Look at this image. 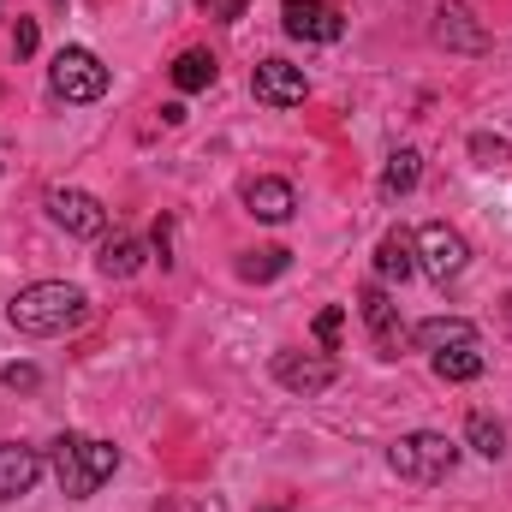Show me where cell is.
<instances>
[{
  "instance_id": "5bb4252c",
  "label": "cell",
  "mask_w": 512,
  "mask_h": 512,
  "mask_svg": "<svg viewBox=\"0 0 512 512\" xmlns=\"http://www.w3.org/2000/svg\"><path fill=\"white\" fill-rule=\"evenodd\" d=\"M358 304H364V322H370V334H376V352H382V358H399V340H405V334H399L393 298H387L382 286H364V298H358Z\"/></svg>"
},
{
  "instance_id": "44dd1931",
  "label": "cell",
  "mask_w": 512,
  "mask_h": 512,
  "mask_svg": "<svg viewBox=\"0 0 512 512\" xmlns=\"http://www.w3.org/2000/svg\"><path fill=\"white\" fill-rule=\"evenodd\" d=\"M286 262H292L286 251H251V256H239V274L245 280H274V274H286Z\"/></svg>"
},
{
  "instance_id": "484cf974",
  "label": "cell",
  "mask_w": 512,
  "mask_h": 512,
  "mask_svg": "<svg viewBox=\"0 0 512 512\" xmlns=\"http://www.w3.org/2000/svg\"><path fill=\"white\" fill-rule=\"evenodd\" d=\"M197 6H203L209 18H221V24H233V18H245V6H251V0H197Z\"/></svg>"
},
{
  "instance_id": "d6986e66",
  "label": "cell",
  "mask_w": 512,
  "mask_h": 512,
  "mask_svg": "<svg viewBox=\"0 0 512 512\" xmlns=\"http://www.w3.org/2000/svg\"><path fill=\"white\" fill-rule=\"evenodd\" d=\"M96 268H102L108 280H131V274L143 268V245L120 233V239H108V245H102V256H96Z\"/></svg>"
},
{
  "instance_id": "83f0119b",
  "label": "cell",
  "mask_w": 512,
  "mask_h": 512,
  "mask_svg": "<svg viewBox=\"0 0 512 512\" xmlns=\"http://www.w3.org/2000/svg\"><path fill=\"white\" fill-rule=\"evenodd\" d=\"M155 251H161V268L173 262V221H167V215L155 221Z\"/></svg>"
},
{
  "instance_id": "ba28073f",
  "label": "cell",
  "mask_w": 512,
  "mask_h": 512,
  "mask_svg": "<svg viewBox=\"0 0 512 512\" xmlns=\"http://www.w3.org/2000/svg\"><path fill=\"white\" fill-rule=\"evenodd\" d=\"M274 382L286 387V393H328V387L340 382V364L334 358H322V352H274Z\"/></svg>"
},
{
  "instance_id": "ffe728a7",
  "label": "cell",
  "mask_w": 512,
  "mask_h": 512,
  "mask_svg": "<svg viewBox=\"0 0 512 512\" xmlns=\"http://www.w3.org/2000/svg\"><path fill=\"white\" fill-rule=\"evenodd\" d=\"M465 441H471V453H483V459H501V453H507V429H501L495 417H483V411H471Z\"/></svg>"
},
{
  "instance_id": "8fae6325",
  "label": "cell",
  "mask_w": 512,
  "mask_h": 512,
  "mask_svg": "<svg viewBox=\"0 0 512 512\" xmlns=\"http://www.w3.org/2000/svg\"><path fill=\"white\" fill-rule=\"evenodd\" d=\"M36 477H42V453L36 447H18V441H0V501L30 495Z\"/></svg>"
},
{
  "instance_id": "7402d4cb",
  "label": "cell",
  "mask_w": 512,
  "mask_h": 512,
  "mask_svg": "<svg viewBox=\"0 0 512 512\" xmlns=\"http://www.w3.org/2000/svg\"><path fill=\"white\" fill-rule=\"evenodd\" d=\"M471 155H477V167H507L512 143L507 137H495V131H477V137H471Z\"/></svg>"
},
{
  "instance_id": "603a6c76",
  "label": "cell",
  "mask_w": 512,
  "mask_h": 512,
  "mask_svg": "<svg viewBox=\"0 0 512 512\" xmlns=\"http://www.w3.org/2000/svg\"><path fill=\"white\" fill-rule=\"evenodd\" d=\"M155 512H227L221 495H173V501H161Z\"/></svg>"
},
{
  "instance_id": "ac0fdd59",
  "label": "cell",
  "mask_w": 512,
  "mask_h": 512,
  "mask_svg": "<svg viewBox=\"0 0 512 512\" xmlns=\"http://www.w3.org/2000/svg\"><path fill=\"white\" fill-rule=\"evenodd\" d=\"M423 179V155L417 149H393L387 155V173H382V197H411Z\"/></svg>"
},
{
  "instance_id": "7a4b0ae2",
  "label": "cell",
  "mask_w": 512,
  "mask_h": 512,
  "mask_svg": "<svg viewBox=\"0 0 512 512\" xmlns=\"http://www.w3.org/2000/svg\"><path fill=\"white\" fill-rule=\"evenodd\" d=\"M48 465H54L60 495L90 501V495L120 471V447H114V441H96V435H60V441L48 447Z\"/></svg>"
},
{
  "instance_id": "277c9868",
  "label": "cell",
  "mask_w": 512,
  "mask_h": 512,
  "mask_svg": "<svg viewBox=\"0 0 512 512\" xmlns=\"http://www.w3.org/2000/svg\"><path fill=\"white\" fill-rule=\"evenodd\" d=\"M48 90H54L60 102H102V96H108V66H102V54H90V48H60L54 66H48Z\"/></svg>"
},
{
  "instance_id": "30bf717a",
  "label": "cell",
  "mask_w": 512,
  "mask_h": 512,
  "mask_svg": "<svg viewBox=\"0 0 512 512\" xmlns=\"http://www.w3.org/2000/svg\"><path fill=\"white\" fill-rule=\"evenodd\" d=\"M435 42L441 48H453V54H489V30L471 18V6H459V0H447L441 12H435Z\"/></svg>"
},
{
  "instance_id": "9a60e30c",
  "label": "cell",
  "mask_w": 512,
  "mask_h": 512,
  "mask_svg": "<svg viewBox=\"0 0 512 512\" xmlns=\"http://www.w3.org/2000/svg\"><path fill=\"white\" fill-rule=\"evenodd\" d=\"M411 346H423V352L435 358V352H447V346H477V328H471L465 316H429V322L411 328Z\"/></svg>"
},
{
  "instance_id": "d4e9b609",
  "label": "cell",
  "mask_w": 512,
  "mask_h": 512,
  "mask_svg": "<svg viewBox=\"0 0 512 512\" xmlns=\"http://www.w3.org/2000/svg\"><path fill=\"white\" fill-rule=\"evenodd\" d=\"M340 328H346V304H328V310L316 316V340H322V346H334V340H340Z\"/></svg>"
},
{
  "instance_id": "e0dca14e",
  "label": "cell",
  "mask_w": 512,
  "mask_h": 512,
  "mask_svg": "<svg viewBox=\"0 0 512 512\" xmlns=\"http://www.w3.org/2000/svg\"><path fill=\"white\" fill-rule=\"evenodd\" d=\"M429 364H435L441 382H477V376L489 370V358H483L477 346H447V352H435Z\"/></svg>"
},
{
  "instance_id": "cb8c5ba5",
  "label": "cell",
  "mask_w": 512,
  "mask_h": 512,
  "mask_svg": "<svg viewBox=\"0 0 512 512\" xmlns=\"http://www.w3.org/2000/svg\"><path fill=\"white\" fill-rule=\"evenodd\" d=\"M0 382L12 387V393H36V387H42V370H36V364H6Z\"/></svg>"
},
{
  "instance_id": "4fadbf2b",
  "label": "cell",
  "mask_w": 512,
  "mask_h": 512,
  "mask_svg": "<svg viewBox=\"0 0 512 512\" xmlns=\"http://www.w3.org/2000/svg\"><path fill=\"white\" fill-rule=\"evenodd\" d=\"M245 209H251L256 221L280 227V221H292L298 197H292V185H286V179H251V185H245Z\"/></svg>"
},
{
  "instance_id": "6da1fadb",
  "label": "cell",
  "mask_w": 512,
  "mask_h": 512,
  "mask_svg": "<svg viewBox=\"0 0 512 512\" xmlns=\"http://www.w3.org/2000/svg\"><path fill=\"white\" fill-rule=\"evenodd\" d=\"M6 322L30 340H54V334H72V328L90 322V298L66 280H36L6 304Z\"/></svg>"
},
{
  "instance_id": "9c48e42d",
  "label": "cell",
  "mask_w": 512,
  "mask_h": 512,
  "mask_svg": "<svg viewBox=\"0 0 512 512\" xmlns=\"http://www.w3.org/2000/svg\"><path fill=\"white\" fill-rule=\"evenodd\" d=\"M251 96L262 108H298V102L310 96V78H304V66H292V60H256Z\"/></svg>"
},
{
  "instance_id": "3957f363",
  "label": "cell",
  "mask_w": 512,
  "mask_h": 512,
  "mask_svg": "<svg viewBox=\"0 0 512 512\" xmlns=\"http://www.w3.org/2000/svg\"><path fill=\"white\" fill-rule=\"evenodd\" d=\"M387 465L405 477V483H447L453 465H459V441L435 435V429H411L387 447Z\"/></svg>"
},
{
  "instance_id": "7c38bea8",
  "label": "cell",
  "mask_w": 512,
  "mask_h": 512,
  "mask_svg": "<svg viewBox=\"0 0 512 512\" xmlns=\"http://www.w3.org/2000/svg\"><path fill=\"white\" fill-rule=\"evenodd\" d=\"M376 274H382L387 286H405V280L417 274V233H405V227L382 233V245H376Z\"/></svg>"
},
{
  "instance_id": "52a82bcc",
  "label": "cell",
  "mask_w": 512,
  "mask_h": 512,
  "mask_svg": "<svg viewBox=\"0 0 512 512\" xmlns=\"http://www.w3.org/2000/svg\"><path fill=\"white\" fill-rule=\"evenodd\" d=\"M280 24L298 42H340L346 36V12L334 0H280Z\"/></svg>"
},
{
  "instance_id": "8992f818",
  "label": "cell",
  "mask_w": 512,
  "mask_h": 512,
  "mask_svg": "<svg viewBox=\"0 0 512 512\" xmlns=\"http://www.w3.org/2000/svg\"><path fill=\"white\" fill-rule=\"evenodd\" d=\"M48 215H54V227H66L72 239H102V233H108L102 197H90V191H78V185H54V191H48Z\"/></svg>"
},
{
  "instance_id": "5b68a950",
  "label": "cell",
  "mask_w": 512,
  "mask_h": 512,
  "mask_svg": "<svg viewBox=\"0 0 512 512\" xmlns=\"http://www.w3.org/2000/svg\"><path fill=\"white\" fill-rule=\"evenodd\" d=\"M417 268L429 274V280H459L465 268H471V245H465V233H453L447 221H429V227H417Z\"/></svg>"
},
{
  "instance_id": "4316f807",
  "label": "cell",
  "mask_w": 512,
  "mask_h": 512,
  "mask_svg": "<svg viewBox=\"0 0 512 512\" xmlns=\"http://www.w3.org/2000/svg\"><path fill=\"white\" fill-rule=\"evenodd\" d=\"M36 42H42V36H36V18H18V36H12L18 60H24V54H36Z\"/></svg>"
},
{
  "instance_id": "2e32d148",
  "label": "cell",
  "mask_w": 512,
  "mask_h": 512,
  "mask_svg": "<svg viewBox=\"0 0 512 512\" xmlns=\"http://www.w3.org/2000/svg\"><path fill=\"white\" fill-rule=\"evenodd\" d=\"M209 84H215V54H209V48H185V54L173 60V90L197 96V90H209Z\"/></svg>"
}]
</instances>
